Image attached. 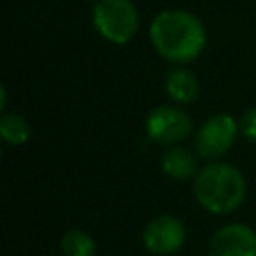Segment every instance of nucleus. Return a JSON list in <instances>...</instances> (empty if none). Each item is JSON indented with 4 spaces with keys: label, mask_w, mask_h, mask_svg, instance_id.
Listing matches in <instances>:
<instances>
[{
    "label": "nucleus",
    "mask_w": 256,
    "mask_h": 256,
    "mask_svg": "<svg viewBox=\"0 0 256 256\" xmlns=\"http://www.w3.org/2000/svg\"><path fill=\"white\" fill-rule=\"evenodd\" d=\"M150 40L162 58L186 64L196 60L206 48V28L192 12L170 8L152 18Z\"/></svg>",
    "instance_id": "nucleus-1"
},
{
    "label": "nucleus",
    "mask_w": 256,
    "mask_h": 256,
    "mask_svg": "<svg viewBox=\"0 0 256 256\" xmlns=\"http://www.w3.org/2000/svg\"><path fill=\"white\" fill-rule=\"evenodd\" d=\"M194 196L212 214L234 212L246 196V182L238 168L226 162H212L194 176Z\"/></svg>",
    "instance_id": "nucleus-2"
},
{
    "label": "nucleus",
    "mask_w": 256,
    "mask_h": 256,
    "mask_svg": "<svg viewBox=\"0 0 256 256\" xmlns=\"http://www.w3.org/2000/svg\"><path fill=\"white\" fill-rule=\"evenodd\" d=\"M98 34L112 44H126L138 30V10L132 0H98L92 10Z\"/></svg>",
    "instance_id": "nucleus-3"
},
{
    "label": "nucleus",
    "mask_w": 256,
    "mask_h": 256,
    "mask_svg": "<svg viewBox=\"0 0 256 256\" xmlns=\"http://www.w3.org/2000/svg\"><path fill=\"white\" fill-rule=\"evenodd\" d=\"M238 122L230 114H214L206 118L194 136V148L202 158H222L234 144Z\"/></svg>",
    "instance_id": "nucleus-4"
},
{
    "label": "nucleus",
    "mask_w": 256,
    "mask_h": 256,
    "mask_svg": "<svg viewBox=\"0 0 256 256\" xmlns=\"http://www.w3.org/2000/svg\"><path fill=\"white\" fill-rule=\"evenodd\" d=\"M192 130V120L188 112L176 106H158L148 114L146 134L158 144H178L188 138Z\"/></svg>",
    "instance_id": "nucleus-5"
},
{
    "label": "nucleus",
    "mask_w": 256,
    "mask_h": 256,
    "mask_svg": "<svg viewBox=\"0 0 256 256\" xmlns=\"http://www.w3.org/2000/svg\"><path fill=\"white\" fill-rule=\"evenodd\" d=\"M142 240L148 252L158 256H168L178 252L184 246L186 228L176 216H170V214L156 216L146 224L142 232Z\"/></svg>",
    "instance_id": "nucleus-6"
},
{
    "label": "nucleus",
    "mask_w": 256,
    "mask_h": 256,
    "mask_svg": "<svg viewBox=\"0 0 256 256\" xmlns=\"http://www.w3.org/2000/svg\"><path fill=\"white\" fill-rule=\"evenodd\" d=\"M210 256H256V232L242 222L218 228L208 244Z\"/></svg>",
    "instance_id": "nucleus-7"
},
{
    "label": "nucleus",
    "mask_w": 256,
    "mask_h": 256,
    "mask_svg": "<svg viewBox=\"0 0 256 256\" xmlns=\"http://www.w3.org/2000/svg\"><path fill=\"white\" fill-rule=\"evenodd\" d=\"M162 170L176 180H188L198 174L196 156L184 146H172L162 156Z\"/></svg>",
    "instance_id": "nucleus-8"
},
{
    "label": "nucleus",
    "mask_w": 256,
    "mask_h": 256,
    "mask_svg": "<svg viewBox=\"0 0 256 256\" xmlns=\"http://www.w3.org/2000/svg\"><path fill=\"white\" fill-rule=\"evenodd\" d=\"M198 90H200L198 78L190 70L174 68V70L168 72V76H166V92L174 102L188 104V102L196 100Z\"/></svg>",
    "instance_id": "nucleus-9"
},
{
    "label": "nucleus",
    "mask_w": 256,
    "mask_h": 256,
    "mask_svg": "<svg viewBox=\"0 0 256 256\" xmlns=\"http://www.w3.org/2000/svg\"><path fill=\"white\" fill-rule=\"evenodd\" d=\"M60 246L64 256H96V242L84 230H68L62 236Z\"/></svg>",
    "instance_id": "nucleus-10"
},
{
    "label": "nucleus",
    "mask_w": 256,
    "mask_h": 256,
    "mask_svg": "<svg viewBox=\"0 0 256 256\" xmlns=\"http://www.w3.org/2000/svg\"><path fill=\"white\" fill-rule=\"evenodd\" d=\"M0 134L4 142L20 146L30 138V126L20 114H4L0 120Z\"/></svg>",
    "instance_id": "nucleus-11"
},
{
    "label": "nucleus",
    "mask_w": 256,
    "mask_h": 256,
    "mask_svg": "<svg viewBox=\"0 0 256 256\" xmlns=\"http://www.w3.org/2000/svg\"><path fill=\"white\" fill-rule=\"evenodd\" d=\"M240 132L248 138L256 142V108H250L242 114L240 118Z\"/></svg>",
    "instance_id": "nucleus-12"
}]
</instances>
